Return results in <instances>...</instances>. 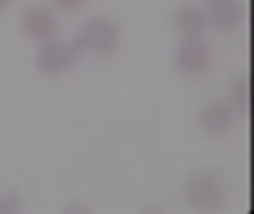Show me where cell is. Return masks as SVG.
Listing matches in <instances>:
<instances>
[{"label": "cell", "instance_id": "6da1fadb", "mask_svg": "<svg viewBox=\"0 0 254 214\" xmlns=\"http://www.w3.org/2000/svg\"><path fill=\"white\" fill-rule=\"evenodd\" d=\"M185 198L189 207L198 213H216L226 204L228 186L219 173L211 170H198L186 180Z\"/></svg>", "mask_w": 254, "mask_h": 214}, {"label": "cell", "instance_id": "7a4b0ae2", "mask_svg": "<svg viewBox=\"0 0 254 214\" xmlns=\"http://www.w3.org/2000/svg\"><path fill=\"white\" fill-rule=\"evenodd\" d=\"M119 43V30L116 24L106 16H92L86 19L74 39L79 51H88L94 55H109Z\"/></svg>", "mask_w": 254, "mask_h": 214}, {"label": "cell", "instance_id": "3957f363", "mask_svg": "<svg viewBox=\"0 0 254 214\" xmlns=\"http://www.w3.org/2000/svg\"><path fill=\"white\" fill-rule=\"evenodd\" d=\"M77 58L79 49L74 46V43L51 39L40 43L34 57V64L36 70L42 76L61 77L76 66Z\"/></svg>", "mask_w": 254, "mask_h": 214}, {"label": "cell", "instance_id": "277c9868", "mask_svg": "<svg viewBox=\"0 0 254 214\" xmlns=\"http://www.w3.org/2000/svg\"><path fill=\"white\" fill-rule=\"evenodd\" d=\"M213 64V51L201 37H185L176 52V66L188 77L205 74Z\"/></svg>", "mask_w": 254, "mask_h": 214}, {"label": "cell", "instance_id": "5b68a950", "mask_svg": "<svg viewBox=\"0 0 254 214\" xmlns=\"http://www.w3.org/2000/svg\"><path fill=\"white\" fill-rule=\"evenodd\" d=\"M19 28L28 40L43 43L55 39L58 33V19L43 6H31L22 12L19 18Z\"/></svg>", "mask_w": 254, "mask_h": 214}, {"label": "cell", "instance_id": "8992f818", "mask_svg": "<svg viewBox=\"0 0 254 214\" xmlns=\"http://www.w3.org/2000/svg\"><path fill=\"white\" fill-rule=\"evenodd\" d=\"M237 115L229 107L226 101L213 100L204 104L199 110L198 121L205 134L210 137H223L228 136L237 122Z\"/></svg>", "mask_w": 254, "mask_h": 214}, {"label": "cell", "instance_id": "52a82bcc", "mask_svg": "<svg viewBox=\"0 0 254 214\" xmlns=\"http://www.w3.org/2000/svg\"><path fill=\"white\" fill-rule=\"evenodd\" d=\"M204 12L207 25L222 33L235 30L243 19V7L237 0H210Z\"/></svg>", "mask_w": 254, "mask_h": 214}, {"label": "cell", "instance_id": "ba28073f", "mask_svg": "<svg viewBox=\"0 0 254 214\" xmlns=\"http://www.w3.org/2000/svg\"><path fill=\"white\" fill-rule=\"evenodd\" d=\"M174 27L183 37H199L207 25L205 12L195 4H183L174 13Z\"/></svg>", "mask_w": 254, "mask_h": 214}, {"label": "cell", "instance_id": "9c48e42d", "mask_svg": "<svg viewBox=\"0 0 254 214\" xmlns=\"http://www.w3.org/2000/svg\"><path fill=\"white\" fill-rule=\"evenodd\" d=\"M237 116L247 118L250 113V79L247 74H240L229 82L226 100Z\"/></svg>", "mask_w": 254, "mask_h": 214}, {"label": "cell", "instance_id": "30bf717a", "mask_svg": "<svg viewBox=\"0 0 254 214\" xmlns=\"http://www.w3.org/2000/svg\"><path fill=\"white\" fill-rule=\"evenodd\" d=\"M21 212V198L13 192L0 194V214H15Z\"/></svg>", "mask_w": 254, "mask_h": 214}, {"label": "cell", "instance_id": "8fae6325", "mask_svg": "<svg viewBox=\"0 0 254 214\" xmlns=\"http://www.w3.org/2000/svg\"><path fill=\"white\" fill-rule=\"evenodd\" d=\"M52 3L55 4V7H58L60 10H64V12H71L74 9H77L83 0H52Z\"/></svg>", "mask_w": 254, "mask_h": 214}, {"label": "cell", "instance_id": "7c38bea8", "mask_svg": "<svg viewBox=\"0 0 254 214\" xmlns=\"http://www.w3.org/2000/svg\"><path fill=\"white\" fill-rule=\"evenodd\" d=\"M9 4H10V0H0V15L7 10Z\"/></svg>", "mask_w": 254, "mask_h": 214}]
</instances>
